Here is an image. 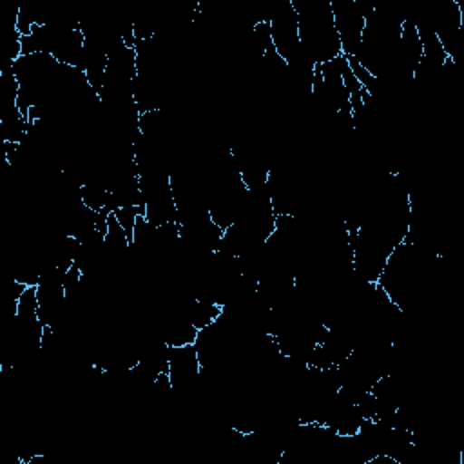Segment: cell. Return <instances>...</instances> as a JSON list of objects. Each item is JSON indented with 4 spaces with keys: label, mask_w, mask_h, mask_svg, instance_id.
I'll return each mask as SVG.
<instances>
[{
    "label": "cell",
    "mask_w": 464,
    "mask_h": 464,
    "mask_svg": "<svg viewBox=\"0 0 464 464\" xmlns=\"http://www.w3.org/2000/svg\"><path fill=\"white\" fill-rule=\"evenodd\" d=\"M290 2L297 14L299 42L303 54L315 65L326 63L343 54L339 34L334 24L330 0H304L303 5H299L294 0Z\"/></svg>",
    "instance_id": "obj_1"
}]
</instances>
